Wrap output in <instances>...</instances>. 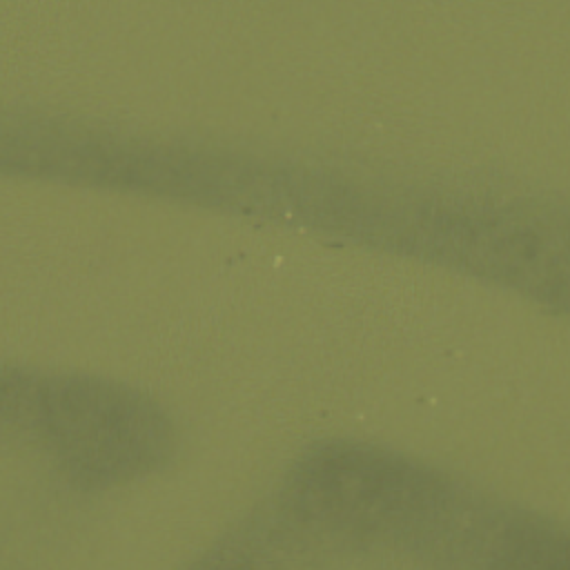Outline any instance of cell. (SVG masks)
Segmentation results:
<instances>
[{
    "mask_svg": "<svg viewBox=\"0 0 570 570\" xmlns=\"http://www.w3.org/2000/svg\"><path fill=\"white\" fill-rule=\"evenodd\" d=\"M4 412L36 434L56 465L85 488H109L158 468L174 430L142 392L96 376H18L2 383Z\"/></svg>",
    "mask_w": 570,
    "mask_h": 570,
    "instance_id": "cell-1",
    "label": "cell"
},
{
    "mask_svg": "<svg viewBox=\"0 0 570 570\" xmlns=\"http://www.w3.org/2000/svg\"><path fill=\"white\" fill-rule=\"evenodd\" d=\"M294 512L321 528L358 534H410L436 521L450 503L448 479L396 452L327 443L305 454L287 485Z\"/></svg>",
    "mask_w": 570,
    "mask_h": 570,
    "instance_id": "cell-2",
    "label": "cell"
},
{
    "mask_svg": "<svg viewBox=\"0 0 570 570\" xmlns=\"http://www.w3.org/2000/svg\"><path fill=\"white\" fill-rule=\"evenodd\" d=\"M568 541L546 521H514L499 539L501 566H566Z\"/></svg>",
    "mask_w": 570,
    "mask_h": 570,
    "instance_id": "cell-3",
    "label": "cell"
}]
</instances>
